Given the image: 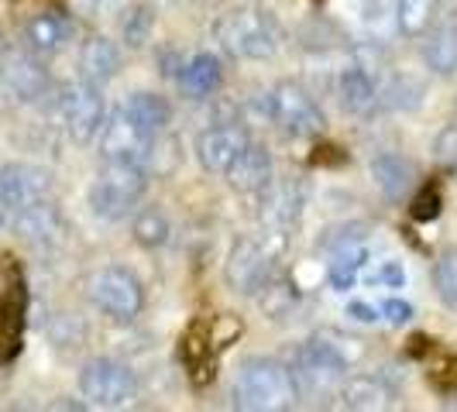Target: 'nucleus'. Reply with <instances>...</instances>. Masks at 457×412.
<instances>
[{"label":"nucleus","mask_w":457,"mask_h":412,"mask_svg":"<svg viewBox=\"0 0 457 412\" xmlns=\"http://www.w3.org/2000/svg\"><path fill=\"white\" fill-rule=\"evenodd\" d=\"M299 402L293 367L272 358H248L234 375V406L245 412H282Z\"/></svg>","instance_id":"f257e3e1"},{"label":"nucleus","mask_w":457,"mask_h":412,"mask_svg":"<svg viewBox=\"0 0 457 412\" xmlns=\"http://www.w3.org/2000/svg\"><path fill=\"white\" fill-rule=\"evenodd\" d=\"M213 38L230 59L258 62L278 48V28L262 7H230L213 21Z\"/></svg>","instance_id":"f03ea898"},{"label":"nucleus","mask_w":457,"mask_h":412,"mask_svg":"<svg viewBox=\"0 0 457 412\" xmlns=\"http://www.w3.org/2000/svg\"><path fill=\"white\" fill-rule=\"evenodd\" d=\"M148 189V169L135 161H107L90 185V210L104 220H124Z\"/></svg>","instance_id":"7ed1b4c3"},{"label":"nucleus","mask_w":457,"mask_h":412,"mask_svg":"<svg viewBox=\"0 0 457 412\" xmlns=\"http://www.w3.org/2000/svg\"><path fill=\"white\" fill-rule=\"evenodd\" d=\"M278 244L282 234H269V241H254V237H241L228 254L224 265V278L234 293L241 296H258L269 278H275V261H278Z\"/></svg>","instance_id":"20e7f679"},{"label":"nucleus","mask_w":457,"mask_h":412,"mask_svg":"<svg viewBox=\"0 0 457 412\" xmlns=\"http://www.w3.org/2000/svg\"><path fill=\"white\" fill-rule=\"evenodd\" d=\"M87 296L90 302L111 320H135L137 313L145 309V285L135 272L120 268V265H107L100 272L90 275L87 282Z\"/></svg>","instance_id":"39448f33"},{"label":"nucleus","mask_w":457,"mask_h":412,"mask_svg":"<svg viewBox=\"0 0 457 412\" xmlns=\"http://www.w3.org/2000/svg\"><path fill=\"white\" fill-rule=\"evenodd\" d=\"M79 391L87 399V406L100 409H124L137 391L135 371L120 365L114 358H93L79 371Z\"/></svg>","instance_id":"423d86ee"},{"label":"nucleus","mask_w":457,"mask_h":412,"mask_svg":"<svg viewBox=\"0 0 457 412\" xmlns=\"http://www.w3.org/2000/svg\"><path fill=\"white\" fill-rule=\"evenodd\" d=\"M269 117L278 124V131L289 137H313L323 131V111L313 100V93L299 83H278L269 93Z\"/></svg>","instance_id":"0eeeda50"},{"label":"nucleus","mask_w":457,"mask_h":412,"mask_svg":"<svg viewBox=\"0 0 457 412\" xmlns=\"http://www.w3.org/2000/svg\"><path fill=\"white\" fill-rule=\"evenodd\" d=\"M59 120L66 128V135L76 144H90L93 137L104 128V96L96 90V83L79 79V83H66L59 90Z\"/></svg>","instance_id":"6e6552de"},{"label":"nucleus","mask_w":457,"mask_h":412,"mask_svg":"<svg viewBox=\"0 0 457 412\" xmlns=\"http://www.w3.org/2000/svg\"><path fill=\"white\" fill-rule=\"evenodd\" d=\"M96 137H100V155L107 161H135L141 169H148L155 135H148L145 128H137L124 111H117L114 117H107Z\"/></svg>","instance_id":"1a4fd4ad"},{"label":"nucleus","mask_w":457,"mask_h":412,"mask_svg":"<svg viewBox=\"0 0 457 412\" xmlns=\"http://www.w3.org/2000/svg\"><path fill=\"white\" fill-rule=\"evenodd\" d=\"M52 193V172L31 161H11L0 165V203L7 213H18L24 206L42 203Z\"/></svg>","instance_id":"9d476101"},{"label":"nucleus","mask_w":457,"mask_h":412,"mask_svg":"<svg viewBox=\"0 0 457 412\" xmlns=\"http://www.w3.org/2000/svg\"><path fill=\"white\" fill-rule=\"evenodd\" d=\"M248 144V131L237 128V124H213L204 128L196 135V161L204 165V172L213 176H224L230 169V161L237 159Z\"/></svg>","instance_id":"9b49d317"},{"label":"nucleus","mask_w":457,"mask_h":412,"mask_svg":"<svg viewBox=\"0 0 457 412\" xmlns=\"http://www.w3.org/2000/svg\"><path fill=\"white\" fill-rule=\"evenodd\" d=\"M14 230L38 248H52L66 237V220L48 200H42V203H31L14 213Z\"/></svg>","instance_id":"f8f14e48"},{"label":"nucleus","mask_w":457,"mask_h":412,"mask_svg":"<svg viewBox=\"0 0 457 412\" xmlns=\"http://www.w3.org/2000/svg\"><path fill=\"white\" fill-rule=\"evenodd\" d=\"M228 185L234 193H265L272 185V155L262 144H245V152L230 161V169L224 172Z\"/></svg>","instance_id":"ddd939ff"},{"label":"nucleus","mask_w":457,"mask_h":412,"mask_svg":"<svg viewBox=\"0 0 457 412\" xmlns=\"http://www.w3.org/2000/svg\"><path fill=\"white\" fill-rule=\"evenodd\" d=\"M337 96L341 107L354 117H371L382 103V90L375 83V76L365 66H347L337 76Z\"/></svg>","instance_id":"4468645a"},{"label":"nucleus","mask_w":457,"mask_h":412,"mask_svg":"<svg viewBox=\"0 0 457 412\" xmlns=\"http://www.w3.org/2000/svg\"><path fill=\"white\" fill-rule=\"evenodd\" d=\"M0 79H4V87L14 93L18 100H38L48 90V72L42 69L38 59H31L24 52H14V55L4 59Z\"/></svg>","instance_id":"2eb2a0df"},{"label":"nucleus","mask_w":457,"mask_h":412,"mask_svg":"<svg viewBox=\"0 0 457 412\" xmlns=\"http://www.w3.org/2000/svg\"><path fill=\"white\" fill-rule=\"evenodd\" d=\"M72 38V21L62 11H42L24 24V42L35 55H55Z\"/></svg>","instance_id":"dca6fc26"},{"label":"nucleus","mask_w":457,"mask_h":412,"mask_svg":"<svg viewBox=\"0 0 457 412\" xmlns=\"http://www.w3.org/2000/svg\"><path fill=\"white\" fill-rule=\"evenodd\" d=\"M224 87V66L217 55L210 52H196L193 59H186L179 66V90L193 100L200 96H213V93Z\"/></svg>","instance_id":"f3484780"},{"label":"nucleus","mask_w":457,"mask_h":412,"mask_svg":"<svg viewBox=\"0 0 457 412\" xmlns=\"http://www.w3.org/2000/svg\"><path fill=\"white\" fill-rule=\"evenodd\" d=\"M179 358H183L186 371L196 385L213 382V341H210V323H193L186 330L183 347H179Z\"/></svg>","instance_id":"a211bd4d"},{"label":"nucleus","mask_w":457,"mask_h":412,"mask_svg":"<svg viewBox=\"0 0 457 412\" xmlns=\"http://www.w3.org/2000/svg\"><path fill=\"white\" fill-rule=\"evenodd\" d=\"M79 69H83V79L100 87V83L114 79L120 72V48L111 38H104V35H93L79 48Z\"/></svg>","instance_id":"6ab92c4d"},{"label":"nucleus","mask_w":457,"mask_h":412,"mask_svg":"<svg viewBox=\"0 0 457 412\" xmlns=\"http://www.w3.org/2000/svg\"><path fill=\"white\" fill-rule=\"evenodd\" d=\"M423 59H427L430 72H436V76H454L457 72V18L430 28L427 45H423Z\"/></svg>","instance_id":"aec40b11"},{"label":"nucleus","mask_w":457,"mask_h":412,"mask_svg":"<svg viewBox=\"0 0 457 412\" xmlns=\"http://www.w3.org/2000/svg\"><path fill=\"white\" fill-rule=\"evenodd\" d=\"M337 395H341V406L347 409H386L392 389L375 375H351L337 389Z\"/></svg>","instance_id":"412c9836"},{"label":"nucleus","mask_w":457,"mask_h":412,"mask_svg":"<svg viewBox=\"0 0 457 412\" xmlns=\"http://www.w3.org/2000/svg\"><path fill=\"white\" fill-rule=\"evenodd\" d=\"M124 114L135 120L137 128H145L148 135H162L165 131V124L172 120V107H169V100L165 96H159V93H131L128 96V103L120 107Z\"/></svg>","instance_id":"4be33fe9"},{"label":"nucleus","mask_w":457,"mask_h":412,"mask_svg":"<svg viewBox=\"0 0 457 412\" xmlns=\"http://www.w3.org/2000/svg\"><path fill=\"white\" fill-rule=\"evenodd\" d=\"M371 179H375V185L389 200H403L412 189V165L403 155L386 152V155H378V159L371 161Z\"/></svg>","instance_id":"5701e85b"},{"label":"nucleus","mask_w":457,"mask_h":412,"mask_svg":"<svg viewBox=\"0 0 457 412\" xmlns=\"http://www.w3.org/2000/svg\"><path fill=\"white\" fill-rule=\"evenodd\" d=\"M299 206H303V196H299L296 185H269L265 203H262V220L269 227H275V234H282L286 227H293V220L299 217Z\"/></svg>","instance_id":"b1692460"},{"label":"nucleus","mask_w":457,"mask_h":412,"mask_svg":"<svg viewBox=\"0 0 457 412\" xmlns=\"http://www.w3.org/2000/svg\"><path fill=\"white\" fill-rule=\"evenodd\" d=\"M436 18V0H392V24L406 38H423Z\"/></svg>","instance_id":"393cba45"},{"label":"nucleus","mask_w":457,"mask_h":412,"mask_svg":"<svg viewBox=\"0 0 457 412\" xmlns=\"http://www.w3.org/2000/svg\"><path fill=\"white\" fill-rule=\"evenodd\" d=\"M368 261V251L354 241V237H344L341 248L334 251V261H330V285L334 289H341L347 293L354 282H358V275H361V265Z\"/></svg>","instance_id":"a878e982"},{"label":"nucleus","mask_w":457,"mask_h":412,"mask_svg":"<svg viewBox=\"0 0 457 412\" xmlns=\"http://www.w3.org/2000/svg\"><path fill=\"white\" fill-rule=\"evenodd\" d=\"M258 302H262V309H265L269 320H286L299 302L296 282L286 278V275H275V278H269V285L258 293Z\"/></svg>","instance_id":"bb28decb"},{"label":"nucleus","mask_w":457,"mask_h":412,"mask_svg":"<svg viewBox=\"0 0 457 412\" xmlns=\"http://www.w3.org/2000/svg\"><path fill=\"white\" fill-rule=\"evenodd\" d=\"M131 234H135V241L141 248H162L165 241H169V220H165V213L155 210V206H148V210H141L135 217V224H131Z\"/></svg>","instance_id":"cd10ccee"},{"label":"nucleus","mask_w":457,"mask_h":412,"mask_svg":"<svg viewBox=\"0 0 457 412\" xmlns=\"http://www.w3.org/2000/svg\"><path fill=\"white\" fill-rule=\"evenodd\" d=\"M434 289L440 302L457 313V251H444L434 261Z\"/></svg>","instance_id":"c85d7f7f"},{"label":"nucleus","mask_w":457,"mask_h":412,"mask_svg":"<svg viewBox=\"0 0 457 412\" xmlns=\"http://www.w3.org/2000/svg\"><path fill=\"white\" fill-rule=\"evenodd\" d=\"M152 28H155V11L152 7H135L124 18V42L131 48H141L152 38Z\"/></svg>","instance_id":"c756f323"},{"label":"nucleus","mask_w":457,"mask_h":412,"mask_svg":"<svg viewBox=\"0 0 457 412\" xmlns=\"http://www.w3.org/2000/svg\"><path fill=\"white\" fill-rule=\"evenodd\" d=\"M371 289H403L406 285V268L399 261H382L375 272L368 275Z\"/></svg>","instance_id":"7c9ffc66"},{"label":"nucleus","mask_w":457,"mask_h":412,"mask_svg":"<svg viewBox=\"0 0 457 412\" xmlns=\"http://www.w3.org/2000/svg\"><path fill=\"white\" fill-rule=\"evenodd\" d=\"M241 320H234V317H217V320H210V341H213V347L217 350H224V347H230V343L241 337Z\"/></svg>","instance_id":"2f4dec72"},{"label":"nucleus","mask_w":457,"mask_h":412,"mask_svg":"<svg viewBox=\"0 0 457 412\" xmlns=\"http://www.w3.org/2000/svg\"><path fill=\"white\" fill-rule=\"evenodd\" d=\"M436 161L457 172V124L444 128V131L436 135Z\"/></svg>","instance_id":"473e14b6"},{"label":"nucleus","mask_w":457,"mask_h":412,"mask_svg":"<svg viewBox=\"0 0 457 412\" xmlns=\"http://www.w3.org/2000/svg\"><path fill=\"white\" fill-rule=\"evenodd\" d=\"M378 313H382V320L392 323V326H403V323L412 320V306L403 302V299H386V302L378 306Z\"/></svg>","instance_id":"72a5a7b5"},{"label":"nucleus","mask_w":457,"mask_h":412,"mask_svg":"<svg viewBox=\"0 0 457 412\" xmlns=\"http://www.w3.org/2000/svg\"><path fill=\"white\" fill-rule=\"evenodd\" d=\"M436 213H440V193L436 189H423L416 196V203H412V217L416 220H434Z\"/></svg>","instance_id":"f704fd0d"},{"label":"nucleus","mask_w":457,"mask_h":412,"mask_svg":"<svg viewBox=\"0 0 457 412\" xmlns=\"http://www.w3.org/2000/svg\"><path fill=\"white\" fill-rule=\"evenodd\" d=\"M347 313H351L354 320H361V323H378V320H382V313H378L375 306H368V302H351V306H347Z\"/></svg>","instance_id":"c9c22d12"},{"label":"nucleus","mask_w":457,"mask_h":412,"mask_svg":"<svg viewBox=\"0 0 457 412\" xmlns=\"http://www.w3.org/2000/svg\"><path fill=\"white\" fill-rule=\"evenodd\" d=\"M4 224H7V206L0 203V227H4Z\"/></svg>","instance_id":"e433bc0d"},{"label":"nucleus","mask_w":457,"mask_h":412,"mask_svg":"<svg viewBox=\"0 0 457 412\" xmlns=\"http://www.w3.org/2000/svg\"><path fill=\"white\" fill-rule=\"evenodd\" d=\"M162 4H172V0H162Z\"/></svg>","instance_id":"4c0bfd02"}]
</instances>
